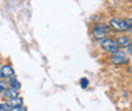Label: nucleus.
Wrapping results in <instances>:
<instances>
[{
  "instance_id": "20e7f679",
  "label": "nucleus",
  "mask_w": 132,
  "mask_h": 111,
  "mask_svg": "<svg viewBox=\"0 0 132 111\" xmlns=\"http://www.w3.org/2000/svg\"><path fill=\"white\" fill-rule=\"evenodd\" d=\"M111 62L113 64H116V66H122V64L128 63V58L126 57L125 53L117 52V53H113V56L111 57Z\"/></svg>"
},
{
  "instance_id": "4468645a",
  "label": "nucleus",
  "mask_w": 132,
  "mask_h": 111,
  "mask_svg": "<svg viewBox=\"0 0 132 111\" xmlns=\"http://www.w3.org/2000/svg\"><path fill=\"white\" fill-rule=\"evenodd\" d=\"M9 107L6 106V104H0V111H8Z\"/></svg>"
},
{
  "instance_id": "0eeeda50",
  "label": "nucleus",
  "mask_w": 132,
  "mask_h": 111,
  "mask_svg": "<svg viewBox=\"0 0 132 111\" xmlns=\"http://www.w3.org/2000/svg\"><path fill=\"white\" fill-rule=\"evenodd\" d=\"M116 43H117V46L121 48H127L130 44H131V39L128 38V37H126V35H122V37H118L117 38V41H116Z\"/></svg>"
},
{
  "instance_id": "f257e3e1",
  "label": "nucleus",
  "mask_w": 132,
  "mask_h": 111,
  "mask_svg": "<svg viewBox=\"0 0 132 111\" xmlns=\"http://www.w3.org/2000/svg\"><path fill=\"white\" fill-rule=\"evenodd\" d=\"M111 31V27L109 25H107V24H103V23H97L95 25H94V28H93V37L95 38V39H104L105 38V35H107V33Z\"/></svg>"
},
{
  "instance_id": "7ed1b4c3",
  "label": "nucleus",
  "mask_w": 132,
  "mask_h": 111,
  "mask_svg": "<svg viewBox=\"0 0 132 111\" xmlns=\"http://www.w3.org/2000/svg\"><path fill=\"white\" fill-rule=\"evenodd\" d=\"M100 46H102V48H103L104 51H107V52H109V53H117V52L119 51V47L117 46L116 41L111 39V38H104V39H102Z\"/></svg>"
},
{
  "instance_id": "f8f14e48",
  "label": "nucleus",
  "mask_w": 132,
  "mask_h": 111,
  "mask_svg": "<svg viewBox=\"0 0 132 111\" xmlns=\"http://www.w3.org/2000/svg\"><path fill=\"white\" fill-rule=\"evenodd\" d=\"M80 85H81L82 88H86V87H88V85H89V81H88L86 78H81L80 79Z\"/></svg>"
},
{
  "instance_id": "6e6552de",
  "label": "nucleus",
  "mask_w": 132,
  "mask_h": 111,
  "mask_svg": "<svg viewBox=\"0 0 132 111\" xmlns=\"http://www.w3.org/2000/svg\"><path fill=\"white\" fill-rule=\"evenodd\" d=\"M3 96L4 97H6V98H14V97H18V91L14 90V88H6V90H4L3 91Z\"/></svg>"
},
{
  "instance_id": "f03ea898",
  "label": "nucleus",
  "mask_w": 132,
  "mask_h": 111,
  "mask_svg": "<svg viewBox=\"0 0 132 111\" xmlns=\"http://www.w3.org/2000/svg\"><path fill=\"white\" fill-rule=\"evenodd\" d=\"M112 29H114L117 32H126L128 31V27L126 24V20L125 19H119V18H112L109 20V24H108Z\"/></svg>"
},
{
  "instance_id": "9b49d317",
  "label": "nucleus",
  "mask_w": 132,
  "mask_h": 111,
  "mask_svg": "<svg viewBox=\"0 0 132 111\" xmlns=\"http://www.w3.org/2000/svg\"><path fill=\"white\" fill-rule=\"evenodd\" d=\"M9 111H27V107H24L22 105V106H16V107H10Z\"/></svg>"
},
{
  "instance_id": "423d86ee",
  "label": "nucleus",
  "mask_w": 132,
  "mask_h": 111,
  "mask_svg": "<svg viewBox=\"0 0 132 111\" xmlns=\"http://www.w3.org/2000/svg\"><path fill=\"white\" fill-rule=\"evenodd\" d=\"M6 106L10 109V107H16V106H22L23 105V98L22 97H14V98H8V101L5 102Z\"/></svg>"
},
{
  "instance_id": "39448f33",
  "label": "nucleus",
  "mask_w": 132,
  "mask_h": 111,
  "mask_svg": "<svg viewBox=\"0 0 132 111\" xmlns=\"http://www.w3.org/2000/svg\"><path fill=\"white\" fill-rule=\"evenodd\" d=\"M14 73H15V71H14V68L10 64H5V66H3L0 68V77L4 79L14 77Z\"/></svg>"
},
{
  "instance_id": "9d476101",
  "label": "nucleus",
  "mask_w": 132,
  "mask_h": 111,
  "mask_svg": "<svg viewBox=\"0 0 132 111\" xmlns=\"http://www.w3.org/2000/svg\"><path fill=\"white\" fill-rule=\"evenodd\" d=\"M9 86H8V82L5 81V79H1L0 81V92H3L4 90H6Z\"/></svg>"
},
{
  "instance_id": "dca6fc26",
  "label": "nucleus",
  "mask_w": 132,
  "mask_h": 111,
  "mask_svg": "<svg viewBox=\"0 0 132 111\" xmlns=\"http://www.w3.org/2000/svg\"><path fill=\"white\" fill-rule=\"evenodd\" d=\"M130 72H131V73H132V66H131V67H130Z\"/></svg>"
},
{
  "instance_id": "2eb2a0df",
  "label": "nucleus",
  "mask_w": 132,
  "mask_h": 111,
  "mask_svg": "<svg viewBox=\"0 0 132 111\" xmlns=\"http://www.w3.org/2000/svg\"><path fill=\"white\" fill-rule=\"evenodd\" d=\"M127 51H128V53H130V54H132V43L127 47Z\"/></svg>"
},
{
  "instance_id": "ddd939ff",
  "label": "nucleus",
  "mask_w": 132,
  "mask_h": 111,
  "mask_svg": "<svg viewBox=\"0 0 132 111\" xmlns=\"http://www.w3.org/2000/svg\"><path fill=\"white\" fill-rule=\"evenodd\" d=\"M125 20H126V24L128 27V31H132V18H127Z\"/></svg>"
},
{
  "instance_id": "1a4fd4ad",
  "label": "nucleus",
  "mask_w": 132,
  "mask_h": 111,
  "mask_svg": "<svg viewBox=\"0 0 132 111\" xmlns=\"http://www.w3.org/2000/svg\"><path fill=\"white\" fill-rule=\"evenodd\" d=\"M10 87L18 91V90L20 88V82H19L15 77H12V78H10Z\"/></svg>"
}]
</instances>
